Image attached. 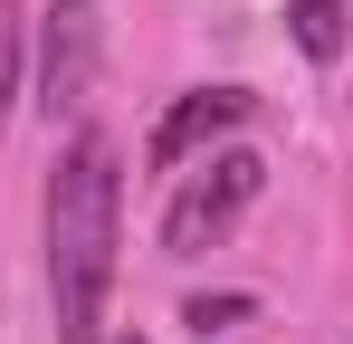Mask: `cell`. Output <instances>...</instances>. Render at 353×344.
<instances>
[{
    "label": "cell",
    "instance_id": "ba28073f",
    "mask_svg": "<svg viewBox=\"0 0 353 344\" xmlns=\"http://www.w3.org/2000/svg\"><path fill=\"white\" fill-rule=\"evenodd\" d=\"M115 344H143V335H115Z\"/></svg>",
    "mask_w": 353,
    "mask_h": 344
},
{
    "label": "cell",
    "instance_id": "3957f363",
    "mask_svg": "<svg viewBox=\"0 0 353 344\" xmlns=\"http://www.w3.org/2000/svg\"><path fill=\"white\" fill-rule=\"evenodd\" d=\"M96 67H105V10L96 0H48L39 10V39H29V86L48 124H77L96 96Z\"/></svg>",
    "mask_w": 353,
    "mask_h": 344
},
{
    "label": "cell",
    "instance_id": "8992f818",
    "mask_svg": "<svg viewBox=\"0 0 353 344\" xmlns=\"http://www.w3.org/2000/svg\"><path fill=\"white\" fill-rule=\"evenodd\" d=\"M19 77H29V19H19V0H0V134L19 106Z\"/></svg>",
    "mask_w": 353,
    "mask_h": 344
},
{
    "label": "cell",
    "instance_id": "52a82bcc",
    "mask_svg": "<svg viewBox=\"0 0 353 344\" xmlns=\"http://www.w3.org/2000/svg\"><path fill=\"white\" fill-rule=\"evenodd\" d=\"M239 316H258V296H191V306H181V325H191L201 344H210V335H230Z\"/></svg>",
    "mask_w": 353,
    "mask_h": 344
},
{
    "label": "cell",
    "instance_id": "6da1fadb",
    "mask_svg": "<svg viewBox=\"0 0 353 344\" xmlns=\"http://www.w3.org/2000/svg\"><path fill=\"white\" fill-rule=\"evenodd\" d=\"M39 239H48V335L105 344V296H115V239H124V153L115 134L77 124L39 191Z\"/></svg>",
    "mask_w": 353,
    "mask_h": 344
},
{
    "label": "cell",
    "instance_id": "7a4b0ae2",
    "mask_svg": "<svg viewBox=\"0 0 353 344\" xmlns=\"http://www.w3.org/2000/svg\"><path fill=\"white\" fill-rule=\"evenodd\" d=\"M258 191H268V163H258L248 144H220V153L181 163V172H172V201H163V258H201V249H220V239L258 211Z\"/></svg>",
    "mask_w": 353,
    "mask_h": 344
},
{
    "label": "cell",
    "instance_id": "5b68a950",
    "mask_svg": "<svg viewBox=\"0 0 353 344\" xmlns=\"http://www.w3.org/2000/svg\"><path fill=\"white\" fill-rule=\"evenodd\" d=\"M287 39L315 57V67H334V57L353 48V10L344 0H287Z\"/></svg>",
    "mask_w": 353,
    "mask_h": 344
},
{
    "label": "cell",
    "instance_id": "277c9868",
    "mask_svg": "<svg viewBox=\"0 0 353 344\" xmlns=\"http://www.w3.org/2000/svg\"><path fill=\"white\" fill-rule=\"evenodd\" d=\"M248 115H258V96H248V86H191V96H172V106H163L153 144H143V163H153V172H181V163H201V153H220Z\"/></svg>",
    "mask_w": 353,
    "mask_h": 344
}]
</instances>
